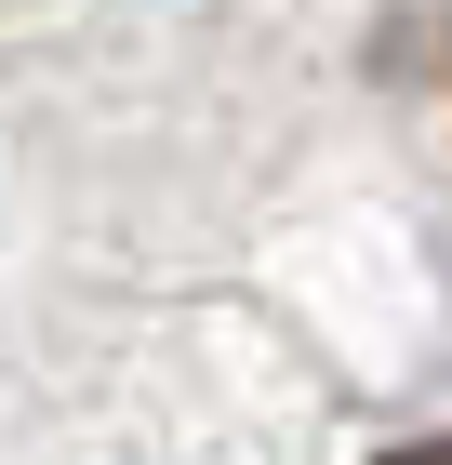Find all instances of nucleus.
<instances>
[{"label": "nucleus", "instance_id": "obj_1", "mask_svg": "<svg viewBox=\"0 0 452 465\" xmlns=\"http://www.w3.org/2000/svg\"><path fill=\"white\" fill-rule=\"evenodd\" d=\"M386 465H452V439H413V452H386Z\"/></svg>", "mask_w": 452, "mask_h": 465}]
</instances>
